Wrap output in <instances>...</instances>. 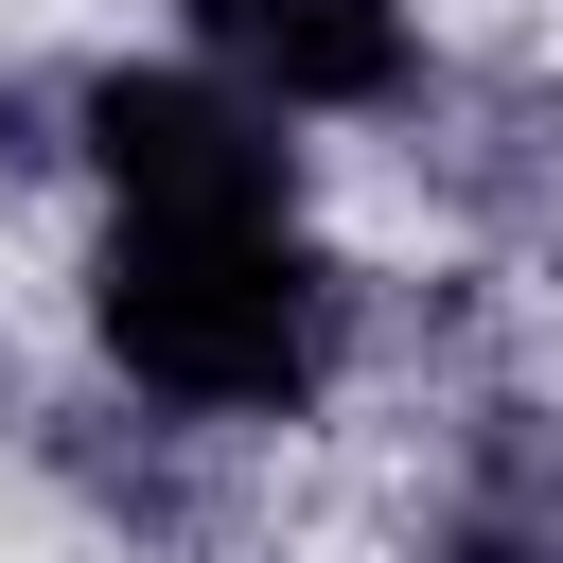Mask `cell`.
I'll return each instance as SVG.
<instances>
[{
    "label": "cell",
    "mask_w": 563,
    "mask_h": 563,
    "mask_svg": "<svg viewBox=\"0 0 563 563\" xmlns=\"http://www.w3.org/2000/svg\"><path fill=\"white\" fill-rule=\"evenodd\" d=\"M176 18H194V70H229L282 123L405 106V70H422V18L405 0H176Z\"/></svg>",
    "instance_id": "3957f363"
},
{
    "label": "cell",
    "mask_w": 563,
    "mask_h": 563,
    "mask_svg": "<svg viewBox=\"0 0 563 563\" xmlns=\"http://www.w3.org/2000/svg\"><path fill=\"white\" fill-rule=\"evenodd\" d=\"M88 334L141 405L176 422H299L334 387V334H352V282L299 246V211L229 229V211H106L88 246Z\"/></svg>",
    "instance_id": "6da1fadb"
},
{
    "label": "cell",
    "mask_w": 563,
    "mask_h": 563,
    "mask_svg": "<svg viewBox=\"0 0 563 563\" xmlns=\"http://www.w3.org/2000/svg\"><path fill=\"white\" fill-rule=\"evenodd\" d=\"M70 123H88L106 211H229V229L299 211V141H282V106H246V88L194 70V53H176V70H88Z\"/></svg>",
    "instance_id": "7a4b0ae2"
},
{
    "label": "cell",
    "mask_w": 563,
    "mask_h": 563,
    "mask_svg": "<svg viewBox=\"0 0 563 563\" xmlns=\"http://www.w3.org/2000/svg\"><path fill=\"white\" fill-rule=\"evenodd\" d=\"M440 563H563V422H510V440L457 475Z\"/></svg>",
    "instance_id": "277c9868"
}]
</instances>
